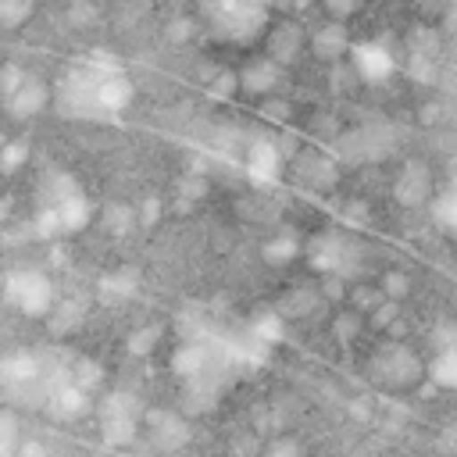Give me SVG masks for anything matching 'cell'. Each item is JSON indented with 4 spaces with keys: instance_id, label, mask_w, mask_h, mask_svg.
<instances>
[{
    "instance_id": "cell-1",
    "label": "cell",
    "mask_w": 457,
    "mask_h": 457,
    "mask_svg": "<svg viewBox=\"0 0 457 457\" xmlns=\"http://www.w3.org/2000/svg\"><path fill=\"white\" fill-rule=\"evenodd\" d=\"M204 7H207L214 32L236 43L250 39L264 25V14H268V0H204Z\"/></svg>"
},
{
    "instance_id": "cell-8",
    "label": "cell",
    "mask_w": 457,
    "mask_h": 457,
    "mask_svg": "<svg viewBox=\"0 0 457 457\" xmlns=\"http://www.w3.org/2000/svg\"><path fill=\"white\" fill-rule=\"evenodd\" d=\"M428 371H432V378H436L439 386H446V389H457V350H446V353H439V357L428 364Z\"/></svg>"
},
{
    "instance_id": "cell-7",
    "label": "cell",
    "mask_w": 457,
    "mask_h": 457,
    "mask_svg": "<svg viewBox=\"0 0 457 457\" xmlns=\"http://www.w3.org/2000/svg\"><path fill=\"white\" fill-rule=\"evenodd\" d=\"M43 100H46V89H43L39 82H25L21 89H14V96H11V111H14V114H32V111L43 107Z\"/></svg>"
},
{
    "instance_id": "cell-4",
    "label": "cell",
    "mask_w": 457,
    "mask_h": 457,
    "mask_svg": "<svg viewBox=\"0 0 457 457\" xmlns=\"http://www.w3.org/2000/svg\"><path fill=\"white\" fill-rule=\"evenodd\" d=\"M7 300L25 314H43L54 303V286L39 268H14L7 275Z\"/></svg>"
},
{
    "instance_id": "cell-10",
    "label": "cell",
    "mask_w": 457,
    "mask_h": 457,
    "mask_svg": "<svg viewBox=\"0 0 457 457\" xmlns=\"http://www.w3.org/2000/svg\"><path fill=\"white\" fill-rule=\"evenodd\" d=\"M321 7H325V14H328V21H346L357 7H361V0H321Z\"/></svg>"
},
{
    "instance_id": "cell-6",
    "label": "cell",
    "mask_w": 457,
    "mask_h": 457,
    "mask_svg": "<svg viewBox=\"0 0 457 457\" xmlns=\"http://www.w3.org/2000/svg\"><path fill=\"white\" fill-rule=\"evenodd\" d=\"M428 193H432V175H428L421 164H407L403 175L396 179V196L414 207V204H425Z\"/></svg>"
},
{
    "instance_id": "cell-3",
    "label": "cell",
    "mask_w": 457,
    "mask_h": 457,
    "mask_svg": "<svg viewBox=\"0 0 457 457\" xmlns=\"http://www.w3.org/2000/svg\"><path fill=\"white\" fill-rule=\"evenodd\" d=\"M425 371L428 368L407 346H386V350H378L375 361H371V368H368V375L378 386H386V389H411L414 382L425 378Z\"/></svg>"
},
{
    "instance_id": "cell-5",
    "label": "cell",
    "mask_w": 457,
    "mask_h": 457,
    "mask_svg": "<svg viewBox=\"0 0 457 457\" xmlns=\"http://www.w3.org/2000/svg\"><path fill=\"white\" fill-rule=\"evenodd\" d=\"M307 46H311L314 57H321V61H336V57L346 54L350 39H346V29H343L339 21H325L321 29H314V32L307 36Z\"/></svg>"
},
{
    "instance_id": "cell-11",
    "label": "cell",
    "mask_w": 457,
    "mask_h": 457,
    "mask_svg": "<svg viewBox=\"0 0 457 457\" xmlns=\"http://www.w3.org/2000/svg\"><path fill=\"white\" fill-rule=\"evenodd\" d=\"M14 439H18V425L7 414H0V457L14 450Z\"/></svg>"
},
{
    "instance_id": "cell-9",
    "label": "cell",
    "mask_w": 457,
    "mask_h": 457,
    "mask_svg": "<svg viewBox=\"0 0 457 457\" xmlns=\"http://www.w3.org/2000/svg\"><path fill=\"white\" fill-rule=\"evenodd\" d=\"M32 14V0H0V25L14 29Z\"/></svg>"
},
{
    "instance_id": "cell-2",
    "label": "cell",
    "mask_w": 457,
    "mask_h": 457,
    "mask_svg": "<svg viewBox=\"0 0 457 457\" xmlns=\"http://www.w3.org/2000/svg\"><path fill=\"white\" fill-rule=\"evenodd\" d=\"M39 218L50 221L54 228H79L86 221V200H82V193L75 189L71 179L57 175L54 182L43 186V193H39Z\"/></svg>"
}]
</instances>
